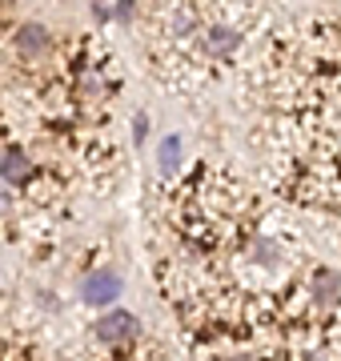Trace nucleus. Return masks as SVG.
Masks as SVG:
<instances>
[{"instance_id": "obj_3", "label": "nucleus", "mask_w": 341, "mask_h": 361, "mask_svg": "<svg viewBox=\"0 0 341 361\" xmlns=\"http://www.w3.org/2000/svg\"><path fill=\"white\" fill-rule=\"evenodd\" d=\"M49 44H53V37H49V28L37 25V20H32V25H20V28H16V49L28 52V56H40V52L49 49Z\"/></svg>"}, {"instance_id": "obj_10", "label": "nucleus", "mask_w": 341, "mask_h": 361, "mask_svg": "<svg viewBox=\"0 0 341 361\" xmlns=\"http://www.w3.org/2000/svg\"><path fill=\"white\" fill-rule=\"evenodd\" d=\"M0 213H8V193H0Z\"/></svg>"}, {"instance_id": "obj_5", "label": "nucleus", "mask_w": 341, "mask_h": 361, "mask_svg": "<svg viewBox=\"0 0 341 361\" xmlns=\"http://www.w3.org/2000/svg\"><path fill=\"white\" fill-rule=\"evenodd\" d=\"M157 165L165 169V173H177V165H181V137H177V133H169V137L157 145Z\"/></svg>"}, {"instance_id": "obj_7", "label": "nucleus", "mask_w": 341, "mask_h": 361, "mask_svg": "<svg viewBox=\"0 0 341 361\" xmlns=\"http://www.w3.org/2000/svg\"><path fill=\"white\" fill-rule=\"evenodd\" d=\"M237 44H241V37H237L233 28H209V52H233Z\"/></svg>"}, {"instance_id": "obj_4", "label": "nucleus", "mask_w": 341, "mask_h": 361, "mask_svg": "<svg viewBox=\"0 0 341 361\" xmlns=\"http://www.w3.org/2000/svg\"><path fill=\"white\" fill-rule=\"evenodd\" d=\"M28 173H32V165H28L25 149L8 145V149L0 153V177H4V180H13V185H20V180H28Z\"/></svg>"}, {"instance_id": "obj_8", "label": "nucleus", "mask_w": 341, "mask_h": 361, "mask_svg": "<svg viewBox=\"0 0 341 361\" xmlns=\"http://www.w3.org/2000/svg\"><path fill=\"white\" fill-rule=\"evenodd\" d=\"M132 129H137V133H132V137H137V141H144V133H149V116H137V121H132Z\"/></svg>"}, {"instance_id": "obj_6", "label": "nucleus", "mask_w": 341, "mask_h": 361, "mask_svg": "<svg viewBox=\"0 0 341 361\" xmlns=\"http://www.w3.org/2000/svg\"><path fill=\"white\" fill-rule=\"evenodd\" d=\"M314 289H317V297H321V305H333L337 293H341V277L337 273H329V269H321L314 277Z\"/></svg>"}, {"instance_id": "obj_11", "label": "nucleus", "mask_w": 341, "mask_h": 361, "mask_svg": "<svg viewBox=\"0 0 341 361\" xmlns=\"http://www.w3.org/2000/svg\"><path fill=\"white\" fill-rule=\"evenodd\" d=\"M229 361H253V357H229Z\"/></svg>"}, {"instance_id": "obj_1", "label": "nucleus", "mask_w": 341, "mask_h": 361, "mask_svg": "<svg viewBox=\"0 0 341 361\" xmlns=\"http://www.w3.org/2000/svg\"><path fill=\"white\" fill-rule=\"evenodd\" d=\"M120 289H125V285H120V273L97 269L80 281V301H85V305H113L120 297Z\"/></svg>"}, {"instance_id": "obj_2", "label": "nucleus", "mask_w": 341, "mask_h": 361, "mask_svg": "<svg viewBox=\"0 0 341 361\" xmlns=\"http://www.w3.org/2000/svg\"><path fill=\"white\" fill-rule=\"evenodd\" d=\"M132 334H137V317L125 313V310H113V313H105V317L97 322V337L108 341V345H120V341H129Z\"/></svg>"}, {"instance_id": "obj_9", "label": "nucleus", "mask_w": 341, "mask_h": 361, "mask_svg": "<svg viewBox=\"0 0 341 361\" xmlns=\"http://www.w3.org/2000/svg\"><path fill=\"white\" fill-rule=\"evenodd\" d=\"M108 16H117V20H129V16H132V4H117V8H108Z\"/></svg>"}]
</instances>
